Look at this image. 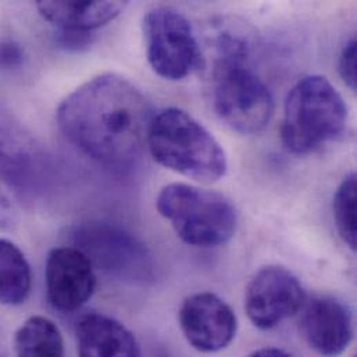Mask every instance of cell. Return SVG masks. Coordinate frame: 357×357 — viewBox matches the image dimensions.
I'll return each instance as SVG.
<instances>
[{"label":"cell","mask_w":357,"mask_h":357,"mask_svg":"<svg viewBox=\"0 0 357 357\" xmlns=\"http://www.w3.org/2000/svg\"><path fill=\"white\" fill-rule=\"evenodd\" d=\"M126 1H38L40 15L60 29L91 32L121 14Z\"/></svg>","instance_id":"4fadbf2b"},{"label":"cell","mask_w":357,"mask_h":357,"mask_svg":"<svg viewBox=\"0 0 357 357\" xmlns=\"http://www.w3.org/2000/svg\"><path fill=\"white\" fill-rule=\"evenodd\" d=\"M15 357H64V342L59 327L49 319H28L14 337Z\"/></svg>","instance_id":"9a60e30c"},{"label":"cell","mask_w":357,"mask_h":357,"mask_svg":"<svg viewBox=\"0 0 357 357\" xmlns=\"http://www.w3.org/2000/svg\"><path fill=\"white\" fill-rule=\"evenodd\" d=\"M356 174L345 177L334 197V218L342 241L356 250Z\"/></svg>","instance_id":"2e32d148"},{"label":"cell","mask_w":357,"mask_h":357,"mask_svg":"<svg viewBox=\"0 0 357 357\" xmlns=\"http://www.w3.org/2000/svg\"><path fill=\"white\" fill-rule=\"evenodd\" d=\"M214 79V109L231 130L252 135L268 124L274 109L273 96L249 63L217 64Z\"/></svg>","instance_id":"5b68a950"},{"label":"cell","mask_w":357,"mask_h":357,"mask_svg":"<svg viewBox=\"0 0 357 357\" xmlns=\"http://www.w3.org/2000/svg\"><path fill=\"white\" fill-rule=\"evenodd\" d=\"M347 105L335 86L321 75H309L288 93L281 141L294 155L310 153L338 138L347 127Z\"/></svg>","instance_id":"3957f363"},{"label":"cell","mask_w":357,"mask_h":357,"mask_svg":"<svg viewBox=\"0 0 357 357\" xmlns=\"http://www.w3.org/2000/svg\"><path fill=\"white\" fill-rule=\"evenodd\" d=\"M306 302L299 280L287 268L267 266L250 280L245 294V310L252 324L271 330L295 316Z\"/></svg>","instance_id":"52a82bcc"},{"label":"cell","mask_w":357,"mask_h":357,"mask_svg":"<svg viewBox=\"0 0 357 357\" xmlns=\"http://www.w3.org/2000/svg\"><path fill=\"white\" fill-rule=\"evenodd\" d=\"M50 305L59 312H75L93 295L96 275L89 257L78 248L63 246L49 252L45 268Z\"/></svg>","instance_id":"9c48e42d"},{"label":"cell","mask_w":357,"mask_h":357,"mask_svg":"<svg viewBox=\"0 0 357 357\" xmlns=\"http://www.w3.org/2000/svg\"><path fill=\"white\" fill-rule=\"evenodd\" d=\"M148 60L165 79L179 81L202 66L203 56L190 22L178 10L160 6L144 17Z\"/></svg>","instance_id":"8992f818"},{"label":"cell","mask_w":357,"mask_h":357,"mask_svg":"<svg viewBox=\"0 0 357 357\" xmlns=\"http://www.w3.org/2000/svg\"><path fill=\"white\" fill-rule=\"evenodd\" d=\"M77 344L78 357H141L134 334L120 321L99 313L78 321Z\"/></svg>","instance_id":"7c38bea8"},{"label":"cell","mask_w":357,"mask_h":357,"mask_svg":"<svg viewBox=\"0 0 357 357\" xmlns=\"http://www.w3.org/2000/svg\"><path fill=\"white\" fill-rule=\"evenodd\" d=\"M152 119L151 103L141 89L112 73L86 81L57 109L66 139L107 167H126L141 158Z\"/></svg>","instance_id":"6da1fadb"},{"label":"cell","mask_w":357,"mask_h":357,"mask_svg":"<svg viewBox=\"0 0 357 357\" xmlns=\"http://www.w3.org/2000/svg\"><path fill=\"white\" fill-rule=\"evenodd\" d=\"M17 211L7 193L0 188V229H8L14 225Z\"/></svg>","instance_id":"ffe728a7"},{"label":"cell","mask_w":357,"mask_h":357,"mask_svg":"<svg viewBox=\"0 0 357 357\" xmlns=\"http://www.w3.org/2000/svg\"><path fill=\"white\" fill-rule=\"evenodd\" d=\"M356 63H357V45L356 40L352 39L349 40L340 59V73L342 79L347 82V85L351 89H356Z\"/></svg>","instance_id":"e0dca14e"},{"label":"cell","mask_w":357,"mask_h":357,"mask_svg":"<svg viewBox=\"0 0 357 357\" xmlns=\"http://www.w3.org/2000/svg\"><path fill=\"white\" fill-rule=\"evenodd\" d=\"M301 331L320 356L342 355L354 338V316L348 306L331 296L306 301L299 310Z\"/></svg>","instance_id":"30bf717a"},{"label":"cell","mask_w":357,"mask_h":357,"mask_svg":"<svg viewBox=\"0 0 357 357\" xmlns=\"http://www.w3.org/2000/svg\"><path fill=\"white\" fill-rule=\"evenodd\" d=\"M32 288V271L15 243L0 238V305H22Z\"/></svg>","instance_id":"5bb4252c"},{"label":"cell","mask_w":357,"mask_h":357,"mask_svg":"<svg viewBox=\"0 0 357 357\" xmlns=\"http://www.w3.org/2000/svg\"><path fill=\"white\" fill-rule=\"evenodd\" d=\"M146 145L163 167L186 178L211 183L227 173V156L217 139L192 116L176 107L153 116Z\"/></svg>","instance_id":"7a4b0ae2"},{"label":"cell","mask_w":357,"mask_h":357,"mask_svg":"<svg viewBox=\"0 0 357 357\" xmlns=\"http://www.w3.org/2000/svg\"><path fill=\"white\" fill-rule=\"evenodd\" d=\"M24 63V49L15 40L0 42V68L13 70Z\"/></svg>","instance_id":"ac0fdd59"},{"label":"cell","mask_w":357,"mask_h":357,"mask_svg":"<svg viewBox=\"0 0 357 357\" xmlns=\"http://www.w3.org/2000/svg\"><path fill=\"white\" fill-rule=\"evenodd\" d=\"M93 40L91 32H81V31H67L60 29L56 35V43L67 50H81L88 47Z\"/></svg>","instance_id":"d6986e66"},{"label":"cell","mask_w":357,"mask_h":357,"mask_svg":"<svg viewBox=\"0 0 357 357\" xmlns=\"http://www.w3.org/2000/svg\"><path fill=\"white\" fill-rule=\"evenodd\" d=\"M248 357H294L289 355L285 351L275 349V348H268V349H260L257 352H253L250 356Z\"/></svg>","instance_id":"44dd1931"},{"label":"cell","mask_w":357,"mask_h":357,"mask_svg":"<svg viewBox=\"0 0 357 357\" xmlns=\"http://www.w3.org/2000/svg\"><path fill=\"white\" fill-rule=\"evenodd\" d=\"M78 243L92 264L123 275L142 277L148 266L146 250L135 238L109 225H86L77 234Z\"/></svg>","instance_id":"8fae6325"},{"label":"cell","mask_w":357,"mask_h":357,"mask_svg":"<svg viewBox=\"0 0 357 357\" xmlns=\"http://www.w3.org/2000/svg\"><path fill=\"white\" fill-rule=\"evenodd\" d=\"M162 217L173 225L179 239L196 248L227 243L236 229V210L221 193L188 183L165 186L156 200Z\"/></svg>","instance_id":"277c9868"},{"label":"cell","mask_w":357,"mask_h":357,"mask_svg":"<svg viewBox=\"0 0 357 357\" xmlns=\"http://www.w3.org/2000/svg\"><path fill=\"white\" fill-rule=\"evenodd\" d=\"M179 326L192 348L203 354H214L232 342L238 320L221 298L211 292H199L183 301L179 309Z\"/></svg>","instance_id":"ba28073f"}]
</instances>
